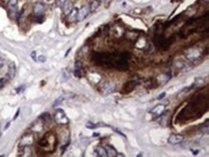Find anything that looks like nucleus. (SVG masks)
I'll list each match as a JSON object with an SVG mask.
<instances>
[{
  "mask_svg": "<svg viewBox=\"0 0 209 157\" xmlns=\"http://www.w3.org/2000/svg\"><path fill=\"white\" fill-rule=\"evenodd\" d=\"M115 90H116V85L111 81L104 82L101 85V87H100V91H101V93L103 94H105V95L112 94L113 92H115Z\"/></svg>",
  "mask_w": 209,
  "mask_h": 157,
  "instance_id": "nucleus-1",
  "label": "nucleus"
},
{
  "mask_svg": "<svg viewBox=\"0 0 209 157\" xmlns=\"http://www.w3.org/2000/svg\"><path fill=\"white\" fill-rule=\"evenodd\" d=\"M54 120H55L56 124H67L68 122V120L66 114L63 110H57V112L55 113V116H54Z\"/></svg>",
  "mask_w": 209,
  "mask_h": 157,
  "instance_id": "nucleus-2",
  "label": "nucleus"
},
{
  "mask_svg": "<svg viewBox=\"0 0 209 157\" xmlns=\"http://www.w3.org/2000/svg\"><path fill=\"white\" fill-rule=\"evenodd\" d=\"M200 56V52L199 49H197V48H189L188 50L185 52V57H186L189 61H195L197 59H199Z\"/></svg>",
  "mask_w": 209,
  "mask_h": 157,
  "instance_id": "nucleus-3",
  "label": "nucleus"
},
{
  "mask_svg": "<svg viewBox=\"0 0 209 157\" xmlns=\"http://www.w3.org/2000/svg\"><path fill=\"white\" fill-rule=\"evenodd\" d=\"M89 13H90V9H89V6L85 5L83 6L82 8L78 10L77 12V18H76V21H82L83 20H85L87 17Z\"/></svg>",
  "mask_w": 209,
  "mask_h": 157,
  "instance_id": "nucleus-4",
  "label": "nucleus"
},
{
  "mask_svg": "<svg viewBox=\"0 0 209 157\" xmlns=\"http://www.w3.org/2000/svg\"><path fill=\"white\" fill-rule=\"evenodd\" d=\"M184 140V137L182 135H179V134H172V135H170L169 139H168V142L171 145H179L183 142Z\"/></svg>",
  "mask_w": 209,
  "mask_h": 157,
  "instance_id": "nucleus-5",
  "label": "nucleus"
},
{
  "mask_svg": "<svg viewBox=\"0 0 209 157\" xmlns=\"http://www.w3.org/2000/svg\"><path fill=\"white\" fill-rule=\"evenodd\" d=\"M34 139H33V135L31 134H26L24 135L20 140V147H30L31 145L33 144Z\"/></svg>",
  "mask_w": 209,
  "mask_h": 157,
  "instance_id": "nucleus-6",
  "label": "nucleus"
},
{
  "mask_svg": "<svg viewBox=\"0 0 209 157\" xmlns=\"http://www.w3.org/2000/svg\"><path fill=\"white\" fill-rule=\"evenodd\" d=\"M45 10V7L44 5L42 4V2H36L33 6V11H34V14L36 15L37 17L39 16H42V14H44Z\"/></svg>",
  "mask_w": 209,
  "mask_h": 157,
  "instance_id": "nucleus-7",
  "label": "nucleus"
},
{
  "mask_svg": "<svg viewBox=\"0 0 209 157\" xmlns=\"http://www.w3.org/2000/svg\"><path fill=\"white\" fill-rule=\"evenodd\" d=\"M15 72H17V68H15V63H10L9 67H8V72H7V76L10 80L14 79L15 76Z\"/></svg>",
  "mask_w": 209,
  "mask_h": 157,
  "instance_id": "nucleus-8",
  "label": "nucleus"
},
{
  "mask_svg": "<svg viewBox=\"0 0 209 157\" xmlns=\"http://www.w3.org/2000/svg\"><path fill=\"white\" fill-rule=\"evenodd\" d=\"M82 70H83V64L81 61H76L74 65V75L76 77H81L82 75Z\"/></svg>",
  "mask_w": 209,
  "mask_h": 157,
  "instance_id": "nucleus-9",
  "label": "nucleus"
},
{
  "mask_svg": "<svg viewBox=\"0 0 209 157\" xmlns=\"http://www.w3.org/2000/svg\"><path fill=\"white\" fill-rule=\"evenodd\" d=\"M164 111H165V104H159V105H156L155 107H154L150 112L155 115L156 117H160L163 115Z\"/></svg>",
  "mask_w": 209,
  "mask_h": 157,
  "instance_id": "nucleus-10",
  "label": "nucleus"
},
{
  "mask_svg": "<svg viewBox=\"0 0 209 157\" xmlns=\"http://www.w3.org/2000/svg\"><path fill=\"white\" fill-rule=\"evenodd\" d=\"M63 12L66 16H68V15L71 13V11L73 9V3L71 1V0H67V1L65 2V4L63 5Z\"/></svg>",
  "mask_w": 209,
  "mask_h": 157,
  "instance_id": "nucleus-11",
  "label": "nucleus"
},
{
  "mask_svg": "<svg viewBox=\"0 0 209 157\" xmlns=\"http://www.w3.org/2000/svg\"><path fill=\"white\" fill-rule=\"evenodd\" d=\"M137 86V82L136 81H130V82H128V83H126L125 84V88H123V90H122V92L125 94H126V93H130L131 91H133V89L135 87Z\"/></svg>",
  "mask_w": 209,
  "mask_h": 157,
  "instance_id": "nucleus-12",
  "label": "nucleus"
},
{
  "mask_svg": "<svg viewBox=\"0 0 209 157\" xmlns=\"http://www.w3.org/2000/svg\"><path fill=\"white\" fill-rule=\"evenodd\" d=\"M77 12H78V9L77 8H73L71 13L68 15V20L69 22H74L76 21V18H77Z\"/></svg>",
  "mask_w": 209,
  "mask_h": 157,
  "instance_id": "nucleus-13",
  "label": "nucleus"
},
{
  "mask_svg": "<svg viewBox=\"0 0 209 157\" xmlns=\"http://www.w3.org/2000/svg\"><path fill=\"white\" fill-rule=\"evenodd\" d=\"M95 153L98 157H106L107 156V152L106 149L104 147H101V145H98V147L95 148Z\"/></svg>",
  "mask_w": 209,
  "mask_h": 157,
  "instance_id": "nucleus-14",
  "label": "nucleus"
},
{
  "mask_svg": "<svg viewBox=\"0 0 209 157\" xmlns=\"http://www.w3.org/2000/svg\"><path fill=\"white\" fill-rule=\"evenodd\" d=\"M170 79H171V74L167 73V74H162L160 76H158L157 81L159 82L161 85H163V84H165L166 82H168Z\"/></svg>",
  "mask_w": 209,
  "mask_h": 157,
  "instance_id": "nucleus-15",
  "label": "nucleus"
},
{
  "mask_svg": "<svg viewBox=\"0 0 209 157\" xmlns=\"http://www.w3.org/2000/svg\"><path fill=\"white\" fill-rule=\"evenodd\" d=\"M105 149H106V152H107V156H117V151H116V149L113 148H111L109 147V145H107V147H105Z\"/></svg>",
  "mask_w": 209,
  "mask_h": 157,
  "instance_id": "nucleus-16",
  "label": "nucleus"
},
{
  "mask_svg": "<svg viewBox=\"0 0 209 157\" xmlns=\"http://www.w3.org/2000/svg\"><path fill=\"white\" fill-rule=\"evenodd\" d=\"M98 6H99V1H98V0H94V1L91 3V5L89 6L90 12H95V11L98 8Z\"/></svg>",
  "mask_w": 209,
  "mask_h": 157,
  "instance_id": "nucleus-17",
  "label": "nucleus"
},
{
  "mask_svg": "<svg viewBox=\"0 0 209 157\" xmlns=\"http://www.w3.org/2000/svg\"><path fill=\"white\" fill-rule=\"evenodd\" d=\"M17 3H18V0H9V2H8V7H9V9L14 10V9H15V7L17 6Z\"/></svg>",
  "mask_w": 209,
  "mask_h": 157,
  "instance_id": "nucleus-18",
  "label": "nucleus"
},
{
  "mask_svg": "<svg viewBox=\"0 0 209 157\" xmlns=\"http://www.w3.org/2000/svg\"><path fill=\"white\" fill-rule=\"evenodd\" d=\"M66 1H67V0H55V3L58 7H63Z\"/></svg>",
  "mask_w": 209,
  "mask_h": 157,
  "instance_id": "nucleus-19",
  "label": "nucleus"
},
{
  "mask_svg": "<svg viewBox=\"0 0 209 157\" xmlns=\"http://www.w3.org/2000/svg\"><path fill=\"white\" fill-rule=\"evenodd\" d=\"M63 100H64V97H59V98H57V100H56L55 102H54V107L57 106V105H59L60 103H61L62 101H63Z\"/></svg>",
  "mask_w": 209,
  "mask_h": 157,
  "instance_id": "nucleus-20",
  "label": "nucleus"
},
{
  "mask_svg": "<svg viewBox=\"0 0 209 157\" xmlns=\"http://www.w3.org/2000/svg\"><path fill=\"white\" fill-rule=\"evenodd\" d=\"M5 84H6V79L5 78H1V79H0V89L5 86Z\"/></svg>",
  "mask_w": 209,
  "mask_h": 157,
  "instance_id": "nucleus-21",
  "label": "nucleus"
},
{
  "mask_svg": "<svg viewBox=\"0 0 209 157\" xmlns=\"http://www.w3.org/2000/svg\"><path fill=\"white\" fill-rule=\"evenodd\" d=\"M38 61H39V62H41V63H44L45 61H46V57L42 55V56H40V57L38 58Z\"/></svg>",
  "mask_w": 209,
  "mask_h": 157,
  "instance_id": "nucleus-22",
  "label": "nucleus"
},
{
  "mask_svg": "<svg viewBox=\"0 0 209 157\" xmlns=\"http://www.w3.org/2000/svg\"><path fill=\"white\" fill-rule=\"evenodd\" d=\"M31 57H32V59L34 61H36L37 60V57H36V51H33L32 53H31Z\"/></svg>",
  "mask_w": 209,
  "mask_h": 157,
  "instance_id": "nucleus-23",
  "label": "nucleus"
},
{
  "mask_svg": "<svg viewBox=\"0 0 209 157\" xmlns=\"http://www.w3.org/2000/svg\"><path fill=\"white\" fill-rule=\"evenodd\" d=\"M95 124H92L91 121H89L88 124H87V127H90V128H92V127H95Z\"/></svg>",
  "mask_w": 209,
  "mask_h": 157,
  "instance_id": "nucleus-24",
  "label": "nucleus"
},
{
  "mask_svg": "<svg viewBox=\"0 0 209 157\" xmlns=\"http://www.w3.org/2000/svg\"><path fill=\"white\" fill-rule=\"evenodd\" d=\"M4 65V59L1 58V56H0V68H2Z\"/></svg>",
  "mask_w": 209,
  "mask_h": 157,
  "instance_id": "nucleus-25",
  "label": "nucleus"
},
{
  "mask_svg": "<svg viewBox=\"0 0 209 157\" xmlns=\"http://www.w3.org/2000/svg\"><path fill=\"white\" fill-rule=\"evenodd\" d=\"M165 95H166V94H165V93H163V94H161L159 95V97H158V99H162V98H163V97H165Z\"/></svg>",
  "mask_w": 209,
  "mask_h": 157,
  "instance_id": "nucleus-26",
  "label": "nucleus"
},
{
  "mask_svg": "<svg viewBox=\"0 0 209 157\" xmlns=\"http://www.w3.org/2000/svg\"><path fill=\"white\" fill-rule=\"evenodd\" d=\"M115 131H116V132H118V133H119V134H121V135H122V136H123V137H125V134H123V133H122L121 131H119V129H115Z\"/></svg>",
  "mask_w": 209,
  "mask_h": 157,
  "instance_id": "nucleus-27",
  "label": "nucleus"
},
{
  "mask_svg": "<svg viewBox=\"0 0 209 157\" xmlns=\"http://www.w3.org/2000/svg\"><path fill=\"white\" fill-rule=\"evenodd\" d=\"M18 114H19V109L17 110V113H15V116L14 117V120H15V118H17V116H18Z\"/></svg>",
  "mask_w": 209,
  "mask_h": 157,
  "instance_id": "nucleus-28",
  "label": "nucleus"
},
{
  "mask_svg": "<svg viewBox=\"0 0 209 157\" xmlns=\"http://www.w3.org/2000/svg\"><path fill=\"white\" fill-rule=\"evenodd\" d=\"M9 126H10V122H8V124H6V126H5V129H7L8 127H9Z\"/></svg>",
  "mask_w": 209,
  "mask_h": 157,
  "instance_id": "nucleus-29",
  "label": "nucleus"
},
{
  "mask_svg": "<svg viewBox=\"0 0 209 157\" xmlns=\"http://www.w3.org/2000/svg\"><path fill=\"white\" fill-rule=\"evenodd\" d=\"M47 1H50V0H47Z\"/></svg>",
  "mask_w": 209,
  "mask_h": 157,
  "instance_id": "nucleus-30",
  "label": "nucleus"
}]
</instances>
